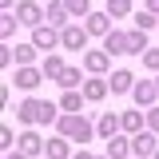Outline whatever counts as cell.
<instances>
[{"label": "cell", "mask_w": 159, "mask_h": 159, "mask_svg": "<svg viewBox=\"0 0 159 159\" xmlns=\"http://www.w3.org/2000/svg\"><path fill=\"white\" fill-rule=\"evenodd\" d=\"M40 72H44V80H60L64 72H68V64H64L60 56H48V60H44V68H40Z\"/></svg>", "instance_id": "cell-17"}, {"label": "cell", "mask_w": 159, "mask_h": 159, "mask_svg": "<svg viewBox=\"0 0 159 159\" xmlns=\"http://www.w3.org/2000/svg\"><path fill=\"white\" fill-rule=\"evenodd\" d=\"M119 123H123V131H143V111H123V116H119Z\"/></svg>", "instance_id": "cell-20"}, {"label": "cell", "mask_w": 159, "mask_h": 159, "mask_svg": "<svg viewBox=\"0 0 159 159\" xmlns=\"http://www.w3.org/2000/svg\"><path fill=\"white\" fill-rule=\"evenodd\" d=\"M60 44H64V48H84V44H88V28H76V24H68V28L60 32Z\"/></svg>", "instance_id": "cell-6"}, {"label": "cell", "mask_w": 159, "mask_h": 159, "mask_svg": "<svg viewBox=\"0 0 159 159\" xmlns=\"http://www.w3.org/2000/svg\"><path fill=\"white\" fill-rule=\"evenodd\" d=\"M16 116H20V123H56L60 119V107L56 103H48V99H24L16 107Z\"/></svg>", "instance_id": "cell-1"}, {"label": "cell", "mask_w": 159, "mask_h": 159, "mask_svg": "<svg viewBox=\"0 0 159 159\" xmlns=\"http://www.w3.org/2000/svg\"><path fill=\"white\" fill-rule=\"evenodd\" d=\"M56 127H60V135H64V139H76V143H88V139H92V131H96L84 116H60Z\"/></svg>", "instance_id": "cell-2"}, {"label": "cell", "mask_w": 159, "mask_h": 159, "mask_svg": "<svg viewBox=\"0 0 159 159\" xmlns=\"http://www.w3.org/2000/svg\"><path fill=\"white\" fill-rule=\"evenodd\" d=\"M56 84H64L68 92H76V84H80V68H68V72H64V76L56 80Z\"/></svg>", "instance_id": "cell-26"}, {"label": "cell", "mask_w": 159, "mask_h": 159, "mask_svg": "<svg viewBox=\"0 0 159 159\" xmlns=\"http://www.w3.org/2000/svg\"><path fill=\"white\" fill-rule=\"evenodd\" d=\"M131 96H135L139 107H151V103H155V96H159V88L151 84V80H143V84H135V92H131Z\"/></svg>", "instance_id": "cell-10"}, {"label": "cell", "mask_w": 159, "mask_h": 159, "mask_svg": "<svg viewBox=\"0 0 159 159\" xmlns=\"http://www.w3.org/2000/svg\"><path fill=\"white\" fill-rule=\"evenodd\" d=\"M48 159H68V139H64V135L48 139Z\"/></svg>", "instance_id": "cell-23"}, {"label": "cell", "mask_w": 159, "mask_h": 159, "mask_svg": "<svg viewBox=\"0 0 159 159\" xmlns=\"http://www.w3.org/2000/svg\"><path fill=\"white\" fill-rule=\"evenodd\" d=\"M119 127H123V123H119V116H111V111H103V116H99V123H96V131H99L103 139H116Z\"/></svg>", "instance_id": "cell-11"}, {"label": "cell", "mask_w": 159, "mask_h": 159, "mask_svg": "<svg viewBox=\"0 0 159 159\" xmlns=\"http://www.w3.org/2000/svg\"><path fill=\"white\" fill-rule=\"evenodd\" d=\"M84 28H88V36H107L111 32V20H107V12H92Z\"/></svg>", "instance_id": "cell-9"}, {"label": "cell", "mask_w": 159, "mask_h": 159, "mask_svg": "<svg viewBox=\"0 0 159 159\" xmlns=\"http://www.w3.org/2000/svg\"><path fill=\"white\" fill-rule=\"evenodd\" d=\"M155 24H159V20L151 16V12H147V8H143V12H135V28H139V32H151V28H155Z\"/></svg>", "instance_id": "cell-24"}, {"label": "cell", "mask_w": 159, "mask_h": 159, "mask_svg": "<svg viewBox=\"0 0 159 159\" xmlns=\"http://www.w3.org/2000/svg\"><path fill=\"white\" fill-rule=\"evenodd\" d=\"M60 107H64V116H76L80 107H84V96H80V92H64V99H60Z\"/></svg>", "instance_id": "cell-18"}, {"label": "cell", "mask_w": 159, "mask_h": 159, "mask_svg": "<svg viewBox=\"0 0 159 159\" xmlns=\"http://www.w3.org/2000/svg\"><path fill=\"white\" fill-rule=\"evenodd\" d=\"M64 4H68L72 16H92V12H88V0H64Z\"/></svg>", "instance_id": "cell-27"}, {"label": "cell", "mask_w": 159, "mask_h": 159, "mask_svg": "<svg viewBox=\"0 0 159 159\" xmlns=\"http://www.w3.org/2000/svg\"><path fill=\"white\" fill-rule=\"evenodd\" d=\"M68 16H72V12H68V4H56V0H52V4H48V20H52V24H56L60 32H64V28H68Z\"/></svg>", "instance_id": "cell-16"}, {"label": "cell", "mask_w": 159, "mask_h": 159, "mask_svg": "<svg viewBox=\"0 0 159 159\" xmlns=\"http://www.w3.org/2000/svg\"><path fill=\"white\" fill-rule=\"evenodd\" d=\"M0 4H4V8H12V0H0Z\"/></svg>", "instance_id": "cell-34"}, {"label": "cell", "mask_w": 159, "mask_h": 159, "mask_svg": "<svg viewBox=\"0 0 159 159\" xmlns=\"http://www.w3.org/2000/svg\"><path fill=\"white\" fill-rule=\"evenodd\" d=\"M147 12H151V16H159V0H147Z\"/></svg>", "instance_id": "cell-31"}, {"label": "cell", "mask_w": 159, "mask_h": 159, "mask_svg": "<svg viewBox=\"0 0 159 159\" xmlns=\"http://www.w3.org/2000/svg\"><path fill=\"white\" fill-rule=\"evenodd\" d=\"M127 155H131V139H123V135L107 139V159H127Z\"/></svg>", "instance_id": "cell-13"}, {"label": "cell", "mask_w": 159, "mask_h": 159, "mask_svg": "<svg viewBox=\"0 0 159 159\" xmlns=\"http://www.w3.org/2000/svg\"><path fill=\"white\" fill-rule=\"evenodd\" d=\"M4 159H28V155H24V151H8Z\"/></svg>", "instance_id": "cell-32"}, {"label": "cell", "mask_w": 159, "mask_h": 159, "mask_svg": "<svg viewBox=\"0 0 159 159\" xmlns=\"http://www.w3.org/2000/svg\"><path fill=\"white\" fill-rule=\"evenodd\" d=\"M12 28H16V16H4V20H0V32H4V36H12Z\"/></svg>", "instance_id": "cell-29"}, {"label": "cell", "mask_w": 159, "mask_h": 159, "mask_svg": "<svg viewBox=\"0 0 159 159\" xmlns=\"http://www.w3.org/2000/svg\"><path fill=\"white\" fill-rule=\"evenodd\" d=\"M107 60H111V56H107V52L99 48V52H88V56H84V68L99 76V72H107Z\"/></svg>", "instance_id": "cell-14"}, {"label": "cell", "mask_w": 159, "mask_h": 159, "mask_svg": "<svg viewBox=\"0 0 159 159\" xmlns=\"http://www.w3.org/2000/svg\"><path fill=\"white\" fill-rule=\"evenodd\" d=\"M107 88H111L116 96H123V92H135V76H131L127 68H119V72H111V80H107Z\"/></svg>", "instance_id": "cell-5"}, {"label": "cell", "mask_w": 159, "mask_h": 159, "mask_svg": "<svg viewBox=\"0 0 159 159\" xmlns=\"http://www.w3.org/2000/svg\"><path fill=\"white\" fill-rule=\"evenodd\" d=\"M20 151H24V155H40V151H44V139H40L36 131H24V135H20Z\"/></svg>", "instance_id": "cell-15"}, {"label": "cell", "mask_w": 159, "mask_h": 159, "mask_svg": "<svg viewBox=\"0 0 159 159\" xmlns=\"http://www.w3.org/2000/svg\"><path fill=\"white\" fill-rule=\"evenodd\" d=\"M40 16H44V12H40V4H32V0H20V4H16V20H20V24L40 28Z\"/></svg>", "instance_id": "cell-4"}, {"label": "cell", "mask_w": 159, "mask_h": 159, "mask_svg": "<svg viewBox=\"0 0 159 159\" xmlns=\"http://www.w3.org/2000/svg\"><path fill=\"white\" fill-rule=\"evenodd\" d=\"M40 80H44V72H36V68H16V88H24V92L40 88Z\"/></svg>", "instance_id": "cell-12"}, {"label": "cell", "mask_w": 159, "mask_h": 159, "mask_svg": "<svg viewBox=\"0 0 159 159\" xmlns=\"http://www.w3.org/2000/svg\"><path fill=\"white\" fill-rule=\"evenodd\" d=\"M155 159H159V151H155Z\"/></svg>", "instance_id": "cell-37"}, {"label": "cell", "mask_w": 159, "mask_h": 159, "mask_svg": "<svg viewBox=\"0 0 159 159\" xmlns=\"http://www.w3.org/2000/svg\"><path fill=\"white\" fill-rule=\"evenodd\" d=\"M147 127H151V131H159V107H155V111H147Z\"/></svg>", "instance_id": "cell-30"}, {"label": "cell", "mask_w": 159, "mask_h": 159, "mask_svg": "<svg viewBox=\"0 0 159 159\" xmlns=\"http://www.w3.org/2000/svg\"><path fill=\"white\" fill-rule=\"evenodd\" d=\"M32 44L48 52V48H56V44H60V32H56V28H44V24H40V28H32Z\"/></svg>", "instance_id": "cell-8"}, {"label": "cell", "mask_w": 159, "mask_h": 159, "mask_svg": "<svg viewBox=\"0 0 159 159\" xmlns=\"http://www.w3.org/2000/svg\"><path fill=\"white\" fill-rule=\"evenodd\" d=\"M155 88H159V80H155Z\"/></svg>", "instance_id": "cell-36"}, {"label": "cell", "mask_w": 159, "mask_h": 159, "mask_svg": "<svg viewBox=\"0 0 159 159\" xmlns=\"http://www.w3.org/2000/svg\"><path fill=\"white\" fill-rule=\"evenodd\" d=\"M143 68L159 72V48H147V52H143Z\"/></svg>", "instance_id": "cell-28"}, {"label": "cell", "mask_w": 159, "mask_h": 159, "mask_svg": "<svg viewBox=\"0 0 159 159\" xmlns=\"http://www.w3.org/2000/svg\"><path fill=\"white\" fill-rule=\"evenodd\" d=\"M32 60H36V44H16V64L20 68H32Z\"/></svg>", "instance_id": "cell-21"}, {"label": "cell", "mask_w": 159, "mask_h": 159, "mask_svg": "<svg viewBox=\"0 0 159 159\" xmlns=\"http://www.w3.org/2000/svg\"><path fill=\"white\" fill-rule=\"evenodd\" d=\"M127 52H135V56H143V52H147V32H127Z\"/></svg>", "instance_id": "cell-19"}, {"label": "cell", "mask_w": 159, "mask_h": 159, "mask_svg": "<svg viewBox=\"0 0 159 159\" xmlns=\"http://www.w3.org/2000/svg\"><path fill=\"white\" fill-rule=\"evenodd\" d=\"M155 151H159L155 131H139V135L131 139V155H135V159H155Z\"/></svg>", "instance_id": "cell-3"}, {"label": "cell", "mask_w": 159, "mask_h": 159, "mask_svg": "<svg viewBox=\"0 0 159 159\" xmlns=\"http://www.w3.org/2000/svg\"><path fill=\"white\" fill-rule=\"evenodd\" d=\"M103 52L107 56H127V32H107L103 36Z\"/></svg>", "instance_id": "cell-7"}, {"label": "cell", "mask_w": 159, "mask_h": 159, "mask_svg": "<svg viewBox=\"0 0 159 159\" xmlns=\"http://www.w3.org/2000/svg\"><path fill=\"white\" fill-rule=\"evenodd\" d=\"M131 12V0H107V16H127Z\"/></svg>", "instance_id": "cell-25"}, {"label": "cell", "mask_w": 159, "mask_h": 159, "mask_svg": "<svg viewBox=\"0 0 159 159\" xmlns=\"http://www.w3.org/2000/svg\"><path fill=\"white\" fill-rule=\"evenodd\" d=\"M72 159H96V155H88V151H76V155H72Z\"/></svg>", "instance_id": "cell-33"}, {"label": "cell", "mask_w": 159, "mask_h": 159, "mask_svg": "<svg viewBox=\"0 0 159 159\" xmlns=\"http://www.w3.org/2000/svg\"><path fill=\"white\" fill-rule=\"evenodd\" d=\"M107 96V84H103V80H88V84H84V99H103Z\"/></svg>", "instance_id": "cell-22"}, {"label": "cell", "mask_w": 159, "mask_h": 159, "mask_svg": "<svg viewBox=\"0 0 159 159\" xmlns=\"http://www.w3.org/2000/svg\"><path fill=\"white\" fill-rule=\"evenodd\" d=\"M99 159H107V155H99Z\"/></svg>", "instance_id": "cell-35"}]
</instances>
